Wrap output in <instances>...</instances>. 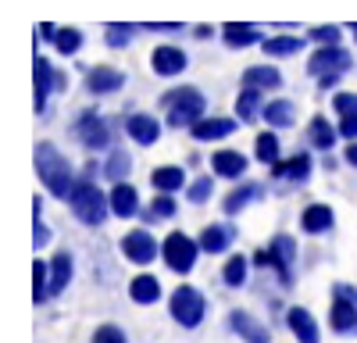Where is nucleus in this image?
Returning a JSON list of instances; mask_svg holds the SVG:
<instances>
[{"instance_id":"e433bc0d","label":"nucleus","mask_w":357,"mask_h":343,"mask_svg":"<svg viewBox=\"0 0 357 343\" xmlns=\"http://www.w3.org/2000/svg\"><path fill=\"white\" fill-rule=\"evenodd\" d=\"M54 47L61 54H75L82 47V33H79V29H57V33H54Z\"/></svg>"},{"instance_id":"ea45409f","label":"nucleus","mask_w":357,"mask_h":343,"mask_svg":"<svg viewBox=\"0 0 357 343\" xmlns=\"http://www.w3.org/2000/svg\"><path fill=\"white\" fill-rule=\"evenodd\" d=\"M311 40H314V43H325V47H336V40H340V29H336V25L311 29Z\"/></svg>"},{"instance_id":"ddd939ff","label":"nucleus","mask_w":357,"mask_h":343,"mask_svg":"<svg viewBox=\"0 0 357 343\" xmlns=\"http://www.w3.org/2000/svg\"><path fill=\"white\" fill-rule=\"evenodd\" d=\"M126 129L139 147H151V143H158V136H161V122L151 119V114H132V119L126 122Z\"/></svg>"},{"instance_id":"7c9ffc66","label":"nucleus","mask_w":357,"mask_h":343,"mask_svg":"<svg viewBox=\"0 0 357 343\" xmlns=\"http://www.w3.org/2000/svg\"><path fill=\"white\" fill-rule=\"evenodd\" d=\"M264 122H272V125H293V104L289 100H272L264 107Z\"/></svg>"},{"instance_id":"6ab92c4d","label":"nucleus","mask_w":357,"mask_h":343,"mask_svg":"<svg viewBox=\"0 0 357 343\" xmlns=\"http://www.w3.org/2000/svg\"><path fill=\"white\" fill-rule=\"evenodd\" d=\"M129 297H132L136 304H154V300L161 297V282H158L154 275H136V279L129 282Z\"/></svg>"},{"instance_id":"58836bf2","label":"nucleus","mask_w":357,"mask_h":343,"mask_svg":"<svg viewBox=\"0 0 357 343\" xmlns=\"http://www.w3.org/2000/svg\"><path fill=\"white\" fill-rule=\"evenodd\" d=\"M132 40V25H107V47H126Z\"/></svg>"},{"instance_id":"4468645a","label":"nucleus","mask_w":357,"mask_h":343,"mask_svg":"<svg viewBox=\"0 0 357 343\" xmlns=\"http://www.w3.org/2000/svg\"><path fill=\"white\" fill-rule=\"evenodd\" d=\"M139 211V197H136V190L129 186V183H114V190H111V215H118V218H132Z\"/></svg>"},{"instance_id":"2eb2a0df","label":"nucleus","mask_w":357,"mask_h":343,"mask_svg":"<svg viewBox=\"0 0 357 343\" xmlns=\"http://www.w3.org/2000/svg\"><path fill=\"white\" fill-rule=\"evenodd\" d=\"M151 65L158 75H178L186 68V54L178 50V47H158L154 57H151Z\"/></svg>"},{"instance_id":"79ce46f5","label":"nucleus","mask_w":357,"mask_h":343,"mask_svg":"<svg viewBox=\"0 0 357 343\" xmlns=\"http://www.w3.org/2000/svg\"><path fill=\"white\" fill-rule=\"evenodd\" d=\"M211 190H215L211 179H197V183L190 186V200H193V204H204V200L211 197Z\"/></svg>"},{"instance_id":"393cba45","label":"nucleus","mask_w":357,"mask_h":343,"mask_svg":"<svg viewBox=\"0 0 357 343\" xmlns=\"http://www.w3.org/2000/svg\"><path fill=\"white\" fill-rule=\"evenodd\" d=\"M329 322H333L336 333H354V329H357V304L336 300V304H333V314H329Z\"/></svg>"},{"instance_id":"cd10ccee","label":"nucleus","mask_w":357,"mask_h":343,"mask_svg":"<svg viewBox=\"0 0 357 343\" xmlns=\"http://www.w3.org/2000/svg\"><path fill=\"white\" fill-rule=\"evenodd\" d=\"M222 33H225V43H229V47H250V43H257V29H254V25H236V22H229V25H222Z\"/></svg>"},{"instance_id":"c85d7f7f","label":"nucleus","mask_w":357,"mask_h":343,"mask_svg":"<svg viewBox=\"0 0 357 343\" xmlns=\"http://www.w3.org/2000/svg\"><path fill=\"white\" fill-rule=\"evenodd\" d=\"M307 136H311V143H314V147H318V151H329V147H333V143H336V132H333V125H329V122H325V119H321V114H318V119L311 122V129H307Z\"/></svg>"},{"instance_id":"9b49d317","label":"nucleus","mask_w":357,"mask_h":343,"mask_svg":"<svg viewBox=\"0 0 357 343\" xmlns=\"http://www.w3.org/2000/svg\"><path fill=\"white\" fill-rule=\"evenodd\" d=\"M286 326L293 329V336L301 340V343H318V322H314L311 311L289 307V311H286Z\"/></svg>"},{"instance_id":"c756f323","label":"nucleus","mask_w":357,"mask_h":343,"mask_svg":"<svg viewBox=\"0 0 357 343\" xmlns=\"http://www.w3.org/2000/svg\"><path fill=\"white\" fill-rule=\"evenodd\" d=\"M33 297H36V304H43L50 297V265L47 261L33 265Z\"/></svg>"},{"instance_id":"de8ad7c7","label":"nucleus","mask_w":357,"mask_h":343,"mask_svg":"<svg viewBox=\"0 0 357 343\" xmlns=\"http://www.w3.org/2000/svg\"><path fill=\"white\" fill-rule=\"evenodd\" d=\"M347 165L357 168V143H350V147H347Z\"/></svg>"},{"instance_id":"7ed1b4c3","label":"nucleus","mask_w":357,"mask_h":343,"mask_svg":"<svg viewBox=\"0 0 357 343\" xmlns=\"http://www.w3.org/2000/svg\"><path fill=\"white\" fill-rule=\"evenodd\" d=\"M204 114V97L200 90H193V86H186V90H175L168 97V125H197Z\"/></svg>"},{"instance_id":"412c9836","label":"nucleus","mask_w":357,"mask_h":343,"mask_svg":"<svg viewBox=\"0 0 357 343\" xmlns=\"http://www.w3.org/2000/svg\"><path fill=\"white\" fill-rule=\"evenodd\" d=\"M229 243H232V229L229 225H207L200 233V250H207V254H222Z\"/></svg>"},{"instance_id":"dca6fc26","label":"nucleus","mask_w":357,"mask_h":343,"mask_svg":"<svg viewBox=\"0 0 357 343\" xmlns=\"http://www.w3.org/2000/svg\"><path fill=\"white\" fill-rule=\"evenodd\" d=\"M50 86H65V75H54L50 61H43V57H36V111H43V107H47Z\"/></svg>"},{"instance_id":"a19ab883","label":"nucleus","mask_w":357,"mask_h":343,"mask_svg":"<svg viewBox=\"0 0 357 343\" xmlns=\"http://www.w3.org/2000/svg\"><path fill=\"white\" fill-rule=\"evenodd\" d=\"M93 343H126V333L118 329V326H100L93 333Z\"/></svg>"},{"instance_id":"1a4fd4ad","label":"nucleus","mask_w":357,"mask_h":343,"mask_svg":"<svg viewBox=\"0 0 357 343\" xmlns=\"http://www.w3.org/2000/svg\"><path fill=\"white\" fill-rule=\"evenodd\" d=\"M75 132H79V139L86 143L89 151H104V147H107V139H111L107 125L97 119V114H82L79 125H75Z\"/></svg>"},{"instance_id":"0eeeda50","label":"nucleus","mask_w":357,"mask_h":343,"mask_svg":"<svg viewBox=\"0 0 357 343\" xmlns=\"http://www.w3.org/2000/svg\"><path fill=\"white\" fill-rule=\"evenodd\" d=\"M161 254H165V265H168L172 272H178V275H186V272L197 265V243H193L186 233H172V236L165 240Z\"/></svg>"},{"instance_id":"f257e3e1","label":"nucleus","mask_w":357,"mask_h":343,"mask_svg":"<svg viewBox=\"0 0 357 343\" xmlns=\"http://www.w3.org/2000/svg\"><path fill=\"white\" fill-rule=\"evenodd\" d=\"M36 172H40L43 186H47L54 197H72V190H75L72 165L57 154L54 143H40V147H36Z\"/></svg>"},{"instance_id":"49530a36","label":"nucleus","mask_w":357,"mask_h":343,"mask_svg":"<svg viewBox=\"0 0 357 343\" xmlns=\"http://www.w3.org/2000/svg\"><path fill=\"white\" fill-rule=\"evenodd\" d=\"M336 300H350V304H357V290H354V286H347V282H340V286H336Z\"/></svg>"},{"instance_id":"a211bd4d","label":"nucleus","mask_w":357,"mask_h":343,"mask_svg":"<svg viewBox=\"0 0 357 343\" xmlns=\"http://www.w3.org/2000/svg\"><path fill=\"white\" fill-rule=\"evenodd\" d=\"M193 129V139H200V143H207V139H225L232 129H236V122L232 119H200L197 125H190Z\"/></svg>"},{"instance_id":"c03bdc74","label":"nucleus","mask_w":357,"mask_h":343,"mask_svg":"<svg viewBox=\"0 0 357 343\" xmlns=\"http://www.w3.org/2000/svg\"><path fill=\"white\" fill-rule=\"evenodd\" d=\"M340 136L357 139V114H343V122H340Z\"/></svg>"},{"instance_id":"37998d69","label":"nucleus","mask_w":357,"mask_h":343,"mask_svg":"<svg viewBox=\"0 0 357 343\" xmlns=\"http://www.w3.org/2000/svg\"><path fill=\"white\" fill-rule=\"evenodd\" d=\"M336 111L340 114H357V97L354 93H336Z\"/></svg>"},{"instance_id":"f704fd0d","label":"nucleus","mask_w":357,"mask_h":343,"mask_svg":"<svg viewBox=\"0 0 357 343\" xmlns=\"http://www.w3.org/2000/svg\"><path fill=\"white\" fill-rule=\"evenodd\" d=\"M257 161L261 165H275L279 161V139L272 132H261L257 136Z\"/></svg>"},{"instance_id":"f3484780","label":"nucleus","mask_w":357,"mask_h":343,"mask_svg":"<svg viewBox=\"0 0 357 343\" xmlns=\"http://www.w3.org/2000/svg\"><path fill=\"white\" fill-rule=\"evenodd\" d=\"M211 168H215V176H222V179H240L247 172V158L236 154V151H218L211 158Z\"/></svg>"},{"instance_id":"a878e982","label":"nucleus","mask_w":357,"mask_h":343,"mask_svg":"<svg viewBox=\"0 0 357 343\" xmlns=\"http://www.w3.org/2000/svg\"><path fill=\"white\" fill-rule=\"evenodd\" d=\"M311 176V158L307 154H296L286 165H275V179H293V183H304Z\"/></svg>"},{"instance_id":"09e8293b","label":"nucleus","mask_w":357,"mask_h":343,"mask_svg":"<svg viewBox=\"0 0 357 343\" xmlns=\"http://www.w3.org/2000/svg\"><path fill=\"white\" fill-rule=\"evenodd\" d=\"M354 33H357V25H354Z\"/></svg>"},{"instance_id":"bb28decb","label":"nucleus","mask_w":357,"mask_h":343,"mask_svg":"<svg viewBox=\"0 0 357 343\" xmlns=\"http://www.w3.org/2000/svg\"><path fill=\"white\" fill-rule=\"evenodd\" d=\"M264 190L257 186V183H247V186H240V190H232L229 197H225V215H236V211H243L250 200H257Z\"/></svg>"},{"instance_id":"6e6552de","label":"nucleus","mask_w":357,"mask_h":343,"mask_svg":"<svg viewBox=\"0 0 357 343\" xmlns=\"http://www.w3.org/2000/svg\"><path fill=\"white\" fill-rule=\"evenodd\" d=\"M122 254L129 257L132 265H151L158 257V243H154V236L146 233V229H132V233L122 240Z\"/></svg>"},{"instance_id":"4c0bfd02","label":"nucleus","mask_w":357,"mask_h":343,"mask_svg":"<svg viewBox=\"0 0 357 343\" xmlns=\"http://www.w3.org/2000/svg\"><path fill=\"white\" fill-rule=\"evenodd\" d=\"M172 215H175V200L165 193V197H158V200H154L151 211H146L143 218H146V222H158V218H172Z\"/></svg>"},{"instance_id":"f03ea898","label":"nucleus","mask_w":357,"mask_h":343,"mask_svg":"<svg viewBox=\"0 0 357 343\" xmlns=\"http://www.w3.org/2000/svg\"><path fill=\"white\" fill-rule=\"evenodd\" d=\"M68 204H72V211H75L79 222L100 225V222L107 218V211H111V197H104L93 183H75V190H72V197H68Z\"/></svg>"},{"instance_id":"c9c22d12","label":"nucleus","mask_w":357,"mask_h":343,"mask_svg":"<svg viewBox=\"0 0 357 343\" xmlns=\"http://www.w3.org/2000/svg\"><path fill=\"white\" fill-rule=\"evenodd\" d=\"M222 279H225L229 286H243V282H247V257H240V254L229 257V261H225V272H222Z\"/></svg>"},{"instance_id":"f8f14e48","label":"nucleus","mask_w":357,"mask_h":343,"mask_svg":"<svg viewBox=\"0 0 357 343\" xmlns=\"http://www.w3.org/2000/svg\"><path fill=\"white\" fill-rule=\"evenodd\" d=\"M122 82H126V75L118 68H107V65H97L93 72L86 75L89 93H114V90H122Z\"/></svg>"},{"instance_id":"423d86ee","label":"nucleus","mask_w":357,"mask_h":343,"mask_svg":"<svg viewBox=\"0 0 357 343\" xmlns=\"http://www.w3.org/2000/svg\"><path fill=\"white\" fill-rule=\"evenodd\" d=\"M293 257H296V247L289 236H275V243L268 247V250H257L254 254V261L261 268H275L279 272V282H289L293 279Z\"/></svg>"},{"instance_id":"9d476101","label":"nucleus","mask_w":357,"mask_h":343,"mask_svg":"<svg viewBox=\"0 0 357 343\" xmlns=\"http://www.w3.org/2000/svg\"><path fill=\"white\" fill-rule=\"evenodd\" d=\"M229 326H232V333H240L247 343H272L268 329L254 319V314H247V311H232L229 314Z\"/></svg>"},{"instance_id":"39448f33","label":"nucleus","mask_w":357,"mask_h":343,"mask_svg":"<svg viewBox=\"0 0 357 343\" xmlns=\"http://www.w3.org/2000/svg\"><path fill=\"white\" fill-rule=\"evenodd\" d=\"M204 311H207V300H204L200 290H193V286H178V290L172 294V319L178 326H186V329L200 326Z\"/></svg>"},{"instance_id":"aec40b11","label":"nucleus","mask_w":357,"mask_h":343,"mask_svg":"<svg viewBox=\"0 0 357 343\" xmlns=\"http://www.w3.org/2000/svg\"><path fill=\"white\" fill-rule=\"evenodd\" d=\"M301 225H304V233H325V229H333V208H325V204L304 208Z\"/></svg>"},{"instance_id":"2f4dec72","label":"nucleus","mask_w":357,"mask_h":343,"mask_svg":"<svg viewBox=\"0 0 357 343\" xmlns=\"http://www.w3.org/2000/svg\"><path fill=\"white\" fill-rule=\"evenodd\" d=\"M304 47L301 36H275V40H264V54H272V57H282V54H296Z\"/></svg>"},{"instance_id":"72a5a7b5","label":"nucleus","mask_w":357,"mask_h":343,"mask_svg":"<svg viewBox=\"0 0 357 343\" xmlns=\"http://www.w3.org/2000/svg\"><path fill=\"white\" fill-rule=\"evenodd\" d=\"M257 104H261V90H254V86H247V90L240 93V100H236V114H240L243 122H250L257 114Z\"/></svg>"},{"instance_id":"a18cd8bd","label":"nucleus","mask_w":357,"mask_h":343,"mask_svg":"<svg viewBox=\"0 0 357 343\" xmlns=\"http://www.w3.org/2000/svg\"><path fill=\"white\" fill-rule=\"evenodd\" d=\"M33 243H36V247H47V243H50V229H47L40 218H36V233H33Z\"/></svg>"},{"instance_id":"4be33fe9","label":"nucleus","mask_w":357,"mask_h":343,"mask_svg":"<svg viewBox=\"0 0 357 343\" xmlns=\"http://www.w3.org/2000/svg\"><path fill=\"white\" fill-rule=\"evenodd\" d=\"M68 282H72V254L61 250V254H57L54 261H50V297L61 294Z\"/></svg>"},{"instance_id":"b1692460","label":"nucleus","mask_w":357,"mask_h":343,"mask_svg":"<svg viewBox=\"0 0 357 343\" xmlns=\"http://www.w3.org/2000/svg\"><path fill=\"white\" fill-rule=\"evenodd\" d=\"M279 82H282V75L272 65H257V68L243 72V86H254V90H275Z\"/></svg>"},{"instance_id":"5701e85b","label":"nucleus","mask_w":357,"mask_h":343,"mask_svg":"<svg viewBox=\"0 0 357 343\" xmlns=\"http://www.w3.org/2000/svg\"><path fill=\"white\" fill-rule=\"evenodd\" d=\"M151 183H154L161 193H175V190H183V186H186V172H183V168H175V165H165V168H154Z\"/></svg>"},{"instance_id":"473e14b6","label":"nucleus","mask_w":357,"mask_h":343,"mask_svg":"<svg viewBox=\"0 0 357 343\" xmlns=\"http://www.w3.org/2000/svg\"><path fill=\"white\" fill-rule=\"evenodd\" d=\"M129 168H132V158L126 154V151H114L111 158H107V179H114V183H122L126 176H129Z\"/></svg>"},{"instance_id":"20e7f679","label":"nucleus","mask_w":357,"mask_h":343,"mask_svg":"<svg viewBox=\"0 0 357 343\" xmlns=\"http://www.w3.org/2000/svg\"><path fill=\"white\" fill-rule=\"evenodd\" d=\"M350 65H354V61H350V54H347L343 47H325V50H318L311 61H307V72H311L314 79H321V86H333Z\"/></svg>"}]
</instances>
